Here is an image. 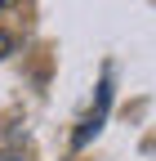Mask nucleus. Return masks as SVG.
Instances as JSON below:
<instances>
[{
  "mask_svg": "<svg viewBox=\"0 0 156 161\" xmlns=\"http://www.w3.org/2000/svg\"><path fill=\"white\" fill-rule=\"evenodd\" d=\"M107 108H112V76H103V80H98V103H94V112L81 121V130H76V148H85L89 139L103 130V121H107Z\"/></svg>",
  "mask_w": 156,
  "mask_h": 161,
  "instance_id": "obj_1",
  "label": "nucleus"
},
{
  "mask_svg": "<svg viewBox=\"0 0 156 161\" xmlns=\"http://www.w3.org/2000/svg\"><path fill=\"white\" fill-rule=\"evenodd\" d=\"M9 49H13V36H9V31H0V58H9Z\"/></svg>",
  "mask_w": 156,
  "mask_h": 161,
  "instance_id": "obj_2",
  "label": "nucleus"
},
{
  "mask_svg": "<svg viewBox=\"0 0 156 161\" xmlns=\"http://www.w3.org/2000/svg\"><path fill=\"white\" fill-rule=\"evenodd\" d=\"M5 5H9V0H0V9H5Z\"/></svg>",
  "mask_w": 156,
  "mask_h": 161,
  "instance_id": "obj_3",
  "label": "nucleus"
}]
</instances>
